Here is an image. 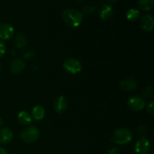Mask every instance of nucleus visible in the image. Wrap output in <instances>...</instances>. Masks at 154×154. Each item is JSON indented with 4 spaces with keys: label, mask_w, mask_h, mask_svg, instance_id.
<instances>
[{
    "label": "nucleus",
    "mask_w": 154,
    "mask_h": 154,
    "mask_svg": "<svg viewBox=\"0 0 154 154\" xmlns=\"http://www.w3.org/2000/svg\"><path fill=\"white\" fill-rule=\"evenodd\" d=\"M140 17V11L137 9L131 8L126 13V18L129 21H135Z\"/></svg>",
    "instance_id": "nucleus-17"
},
{
    "label": "nucleus",
    "mask_w": 154,
    "mask_h": 154,
    "mask_svg": "<svg viewBox=\"0 0 154 154\" xmlns=\"http://www.w3.org/2000/svg\"><path fill=\"white\" fill-rule=\"evenodd\" d=\"M95 10H96V7H95V6L91 5H88L84 6L81 13L84 14L90 15L92 14L95 11Z\"/></svg>",
    "instance_id": "nucleus-21"
},
{
    "label": "nucleus",
    "mask_w": 154,
    "mask_h": 154,
    "mask_svg": "<svg viewBox=\"0 0 154 154\" xmlns=\"http://www.w3.org/2000/svg\"><path fill=\"white\" fill-rule=\"evenodd\" d=\"M2 72V67H1V65H0V74H1Z\"/></svg>",
    "instance_id": "nucleus-30"
},
{
    "label": "nucleus",
    "mask_w": 154,
    "mask_h": 154,
    "mask_svg": "<svg viewBox=\"0 0 154 154\" xmlns=\"http://www.w3.org/2000/svg\"><path fill=\"white\" fill-rule=\"evenodd\" d=\"M127 105L128 107L132 111H139L144 109L145 107V101L142 97L134 96L128 99Z\"/></svg>",
    "instance_id": "nucleus-5"
},
{
    "label": "nucleus",
    "mask_w": 154,
    "mask_h": 154,
    "mask_svg": "<svg viewBox=\"0 0 154 154\" xmlns=\"http://www.w3.org/2000/svg\"><path fill=\"white\" fill-rule=\"evenodd\" d=\"M147 111L150 113V114H153L154 113V102L153 101L150 102L148 105H147Z\"/></svg>",
    "instance_id": "nucleus-24"
},
{
    "label": "nucleus",
    "mask_w": 154,
    "mask_h": 154,
    "mask_svg": "<svg viewBox=\"0 0 154 154\" xmlns=\"http://www.w3.org/2000/svg\"><path fill=\"white\" fill-rule=\"evenodd\" d=\"M14 34V27L9 23H2L0 25V40H8Z\"/></svg>",
    "instance_id": "nucleus-8"
},
{
    "label": "nucleus",
    "mask_w": 154,
    "mask_h": 154,
    "mask_svg": "<svg viewBox=\"0 0 154 154\" xmlns=\"http://www.w3.org/2000/svg\"><path fill=\"white\" fill-rule=\"evenodd\" d=\"M45 116V109L42 105H38L33 107L32 110V118L34 119L36 121L42 120Z\"/></svg>",
    "instance_id": "nucleus-13"
},
{
    "label": "nucleus",
    "mask_w": 154,
    "mask_h": 154,
    "mask_svg": "<svg viewBox=\"0 0 154 154\" xmlns=\"http://www.w3.org/2000/svg\"><path fill=\"white\" fill-rule=\"evenodd\" d=\"M114 11L113 10L112 7L108 5H105L102 7V10H101L99 15H100L101 19L103 20H109L114 16Z\"/></svg>",
    "instance_id": "nucleus-14"
},
{
    "label": "nucleus",
    "mask_w": 154,
    "mask_h": 154,
    "mask_svg": "<svg viewBox=\"0 0 154 154\" xmlns=\"http://www.w3.org/2000/svg\"><path fill=\"white\" fill-rule=\"evenodd\" d=\"M153 96V88L151 86H148L143 91V99H150Z\"/></svg>",
    "instance_id": "nucleus-19"
},
{
    "label": "nucleus",
    "mask_w": 154,
    "mask_h": 154,
    "mask_svg": "<svg viewBox=\"0 0 154 154\" xmlns=\"http://www.w3.org/2000/svg\"><path fill=\"white\" fill-rule=\"evenodd\" d=\"M141 27L146 32H150L153 30L154 22L153 17L150 14H144L141 17L140 20Z\"/></svg>",
    "instance_id": "nucleus-10"
},
{
    "label": "nucleus",
    "mask_w": 154,
    "mask_h": 154,
    "mask_svg": "<svg viewBox=\"0 0 154 154\" xmlns=\"http://www.w3.org/2000/svg\"><path fill=\"white\" fill-rule=\"evenodd\" d=\"M63 69L71 75H78L82 70L81 62L75 58H69L63 63Z\"/></svg>",
    "instance_id": "nucleus-4"
},
{
    "label": "nucleus",
    "mask_w": 154,
    "mask_h": 154,
    "mask_svg": "<svg viewBox=\"0 0 154 154\" xmlns=\"http://www.w3.org/2000/svg\"><path fill=\"white\" fill-rule=\"evenodd\" d=\"M35 57V52L32 50H26L23 53V57L27 60H31Z\"/></svg>",
    "instance_id": "nucleus-22"
},
{
    "label": "nucleus",
    "mask_w": 154,
    "mask_h": 154,
    "mask_svg": "<svg viewBox=\"0 0 154 154\" xmlns=\"http://www.w3.org/2000/svg\"><path fill=\"white\" fill-rule=\"evenodd\" d=\"M139 7L144 11H149L153 8V0H138Z\"/></svg>",
    "instance_id": "nucleus-18"
},
{
    "label": "nucleus",
    "mask_w": 154,
    "mask_h": 154,
    "mask_svg": "<svg viewBox=\"0 0 154 154\" xmlns=\"http://www.w3.org/2000/svg\"><path fill=\"white\" fill-rule=\"evenodd\" d=\"M6 53V45L2 40H0V58L2 57Z\"/></svg>",
    "instance_id": "nucleus-23"
},
{
    "label": "nucleus",
    "mask_w": 154,
    "mask_h": 154,
    "mask_svg": "<svg viewBox=\"0 0 154 154\" xmlns=\"http://www.w3.org/2000/svg\"><path fill=\"white\" fill-rule=\"evenodd\" d=\"M108 1H109V2H114L117 1V0H108Z\"/></svg>",
    "instance_id": "nucleus-29"
},
{
    "label": "nucleus",
    "mask_w": 154,
    "mask_h": 154,
    "mask_svg": "<svg viewBox=\"0 0 154 154\" xmlns=\"http://www.w3.org/2000/svg\"><path fill=\"white\" fill-rule=\"evenodd\" d=\"M13 139V132L9 128H0V144H7Z\"/></svg>",
    "instance_id": "nucleus-12"
},
{
    "label": "nucleus",
    "mask_w": 154,
    "mask_h": 154,
    "mask_svg": "<svg viewBox=\"0 0 154 154\" xmlns=\"http://www.w3.org/2000/svg\"><path fill=\"white\" fill-rule=\"evenodd\" d=\"M78 3H81L83 2V0H75Z\"/></svg>",
    "instance_id": "nucleus-28"
},
{
    "label": "nucleus",
    "mask_w": 154,
    "mask_h": 154,
    "mask_svg": "<svg viewBox=\"0 0 154 154\" xmlns=\"http://www.w3.org/2000/svg\"><path fill=\"white\" fill-rule=\"evenodd\" d=\"M3 125H4V120H3L2 118L0 117V128L2 127Z\"/></svg>",
    "instance_id": "nucleus-27"
},
{
    "label": "nucleus",
    "mask_w": 154,
    "mask_h": 154,
    "mask_svg": "<svg viewBox=\"0 0 154 154\" xmlns=\"http://www.w3.org/2000/svg\"><path fill=\"white\" fill-rule=\"evenodd\" d=\"M151 149L150 141L146 138H141L136 142L135 146V152L137 154H148Z\"/></svg>",
    "instance_id": "nucleus-6"
},
{
    "label": "nucleus",
    "mask_w": 154,
    "mask_h": 154,
    "mask_svg": "<svg viewBox=\"0 0 154 154\" xmlns=\"http://www.w3.org/2000/svg\"><path fill=\"white\" fill-rule=\"evenodd\" d=\"M113 141L118 144H126L132 139V135L130 130L126 128H118L113 133Z\"/></svg>",
    "instance_id": "nucleus-3"
},
{
    "label": "nucleus",
    "mask_w": 154,
    "mask_h": 154,
    "mask_svg": "<svg viewBox=\"0 0 154 154\" xmlns=\"http://www.w3.org/2000/svg\"><path fill=\"white\" fill-rule=\"evenodd\" d=\"M17 120L21 125H23V126H29V125L32 123V118L31 115H30L27 111H20L19 114H18Z\"/></svg>",
    "instance_id": "nucleus-15"
},
{
    "label": "nucleus",
    "mask_w": 154,
    "mask_h": 154,
    "mask_svg": "<svg viewBox=\"0 0 154 154\" xmlns=\"http://www.w3.org/2000/svg\"><path fill=\"white\" fill-rule=\"evenodd\" d=\"M28 41L26 36L23 32H18L14 37V45L17 48H23L26 46Z\"/></svg>",
    "instance_id": "nucleus-16"
},
{
    "label": "nucleus",
    "mask_w": 154,
    "mask_h": 154,
    "mask_svg": "<svg viewBox=\"0 0 154 154\" xmlns=\"http://www.w3.org/2000/svg\"><path fill=\"white\" fill-rule=\"evenodd\" d=\"M137 132L138 135H139L141 138H145L146 135L147 134V129L144 125H140L137 128Z\"/></svg>",
    "instance_id": "nucleus-20"
},
{
    "label": "nucleus",
    "mask_w": 154,
    "mask_h": 154,
    "mask_svg": "<svg viewBox=\"0 0 154 154\" xmlns=\"http://www.w3.org/2000/svg\"><path fill=\"white\" fill-rule=\"evenodd\" d=\"M20 138L27 144H32L38 140L40 131L34 126H29L23 129L20 132Z\"/></svg>",
    "instance_id": "nucleus-2"
},
{
    "label": "nucleus",
    "mask_w": 154,
    "mask_h": 154,
    "mask_svg": "<svg viewBox=\"0 0 154 154\" xmlns=\"http://www.w3.org/2000/svg\"><path fill=\"white\" fill-rule=\"evenodd\" d=\"M0 154H8V151L5 149L0 147Z\"/></svg>",
    "instance_id": "nucleus-26"
},
{
    "label": "nucleus",
    "mask_w": 154,
    "mask_h": 154,
    "mask_svg": "<svg viewBox=\"0 0 154 154\" xmlns=\"http://www.w3.org/2000/svg\"><path fill=\"white\" fill-rule=\"evenodd\" d=\"M63 20L68 26L71 27H78L83 21V14L74 8H67L62 14Z\"/></svg>",
    "instance_id": "nucleus-1"
},
{
    "label": "nucleus",
    "mask_w": 154,
    "mask_h": 154,
    "mask_svg": "<svg viewBox=\"0 0 154 154\" xmlns=\"http://www.w3.org/2000/svg\"><path fill=\"white\" fill-rule=\"evenodd\" d=\"M138 84L133 78H126L120 83V87L122 90L126 92H131L136 89Z\"/></svg>",
    "instance_id": "nucleus-11"
},
{
    "label": "nucleus",
    "mask_w": 154,
    "mask_h": 154,
    "mask_svg": "<svg viewBox=\"0 0 154 154\" xmlns=\"http://www.w3.org/2000/svg\"><path fill=\"white\" fill-rule=\"evenodd\" d=\"M69 102L67 99L64 96H60L54 100V108L55 111L58 114L64 112L68 108Z\"/></svg>",
    "instance_id": "nucleus-9"
},
{
    "label": "nucleus",
    "mask_w": 154,
    "mask_h": 154,
    "mask_svg": "<svg viewBox=\"0 0 154 154\" xmlns=\"http://www.w3.org/2000/svg\"><path fill=\"white\" fill-rule=\"evenodd\" d=\"M25 69V63L20 58H16L12 60L9 66L11 73L13 75H19L22 73Z\"/></svg>",
    "instance_id": "nucleus-7"
},
{
    "label": "nucleus",
    "mask_w": 154,
    "mask_h": 154,
    "mask_svg": "<svg viewBox=\"0 0 154 154\" xmlns=\"http://www.w3.org/2000/svg\"><path fill=\"white\" fill-rule=\"evenodd\" d=\"M108 154H120V150L117 147H111L108 150Z\"/></svg>",
    "instance_id": "nucleus-25"
}]
</instances>
